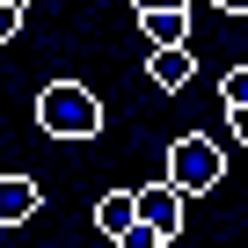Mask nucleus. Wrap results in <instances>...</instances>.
Wrapping results in <instances>:
<instances>
[{"mask_svg": "<svg viewBox=\"0 0 248 248\" xmlns=\"http://www.w3.org/2000/svg\"><path fill=\"white\" fill-rule=\"evenodd\" d=\"M37 124L51 139H95L102 132V102H95V88H80V80H51L44 95H37Z\"/></svg>", "mask_w": 248, "mask_h": 248, "instance_id": "1", "label": "nucleus"}, {"mask_svg": "<svg viewBox=\"0 0 248 248\" xmlns=\"http://www.w3.org/2000/svg\"><path fill=\"white\" fill-rule=\"evenodd\" d=\"M219 175H226V154H219V139H204V132H183V139L168 146V183H175L183 197H204V190H219Z\"/></svg>", "mask_w": 248, "mask_h": 248, "instance_id": "2", "label": "nucleus"}, {"mask_svg": "<svg viewBox=\"0 0 248 248\" xmlns=\"http://www.w3.org/2000/svg\"><path fill=\"white\" fill-rule=\"evenodd\" d=\"M132 212H139L146 226H161L168 241L183 233V190H175L168 175H161V183H146V190H132Z\"/></svg>", "mask_w": 248, "mask_h": 248, "instance_id": "3", "label": "nucleus"}, {"mask_svg": "<svg viewBox=\"0 0 248 248\" xmlns=\"http://www.w3.org/2000/svg\"><path fill=\"white\" fill-rule=\"evenodd\" d=\"M37 204H44V190H37L30 175H0V226H22Z\"/></svg>", "mask_w": 248, "mask_h": 248, "instance_id": "4", "label": "nucleus"}, {"mask_svg": "<svg viewBox=\"0 0 248 248\" xmlns=\"http://www.w3.org/2000/svg\"><path fill=\"white\" fill-rule=\"evenodd\" d=\"M146 73H154L161 88H190V73H197V59H190L183 44H154V51H146Z\"/></svg>", "mask_w": 248, "mask_h": 248, "instance_id": "5", "label": "nucleus"}, {"mask_svg": "<svg viewBox=\"0 0 248 248\" xmlns=\"http://www.w3.org/2000/svg\"><path fill=\"white\" fill-rule=\"evenodd\" d=\"M139 30H146V44H190V8H154V15H139Z\"/></svg>", "mask_w": 248, "mask_h": 248, "instance_id": "6", "label": "nucleus"}, {"mask_svg": "<svg viewBox=\"0 0 248 248\" xmlns=\"http://www.w3.org/2000/svg\"><path fill=\"white\" fill-rule=\"evenodd\" d=\"M132 219H139V212H132V190H109V197L95 204V226H102V233H124Z\"/></svg>", "mask_w": 248, "mask_h": 248, "instance_id": "7", "label": "nucleus"}, {"mask_svg": "<svg viewBox=\"0 0 248 248\" xmlns=\"http://www.w3.org/2000/svg\"><path fill=\"white\" fill-rule=\"evenodd\" d=\"M117 248H168V233L161 226H146V219H132V226H124V233H109Z\"/></svg>", "mask_w": 248, "mask_h": 248, "instance_id": "8", "label": "nucleus"}, {"mask_svg": "<svg viewBox=\"0 0 248 248\" xmlns=\"http://www.w3.org/2000/svg\"><path fill=\"white\" fill-rule=\"evenodd\" d=\"M219 102H248V66H233V73L219 80Z\"/></svg>", "mask_w": 248, "mask_h": 248, "instance_id": "9", "label": "nucleus"}, {"mask_svg": "<svg viewBox=\"0 0 248 248\" xmlns=\"http://www.w3.org/2000/svg\"><path fill=\"white\" fill-rule=\"evenodd\" d=\"M15 30H22V8H15V0H0V44H15Z\"/></svg>", "mask_w": 248, "mask_h": 248, "instance_id": "10", "label": "nucleus"}, {"mask_svg": "<svg viewBox=\"0 0 248 248\" xmlns=\"http://www.w3.org/2000/svg\"><path fill=\"white\" fill-rule=\"evenodd\" d=\"M226 132H233V139L248 146V102H226Z\"/></svg>", "mask_w": 248, "mask_h": 248, "instance_id": "11", "label": "nucleus"}, {"mask_svg": "<svg viewBox=\"0 0 248 248\" xmlns=\"http://www.w3.org/2000/svg\"><path fill=\"white\" fill-rule=\"evenodd\" d=\"M139 15H154V8H190V0H132Z\"/></svg>", "mask_w": 248, "mask_h": 248, "instance_id": "12", "label": "nucleus"}, {"mask_svg": "<svg viewBox=\"0 0 248 248\" xmlns=\"http://www.w3.org/2000/svg\"><path fill=\"white\" fill-rule=\"evenodd\" d=\"M212 8H226V15H248V0H212Z\"/></svg>", "mask_w": 248, "mask_h": 248, "instance_id": "13", "label": "nucleus"}, {"mask_svg": "<svg viewBox=\"0 0 248 248\" xmlns=\"http://www.w3.org/2000/svg\"><path fill=\"white\" fill-rule=\"evenodd\" d=\"M15 8H30V0H15Z\"/></svg>", "mask_w": 248, "mask_h": 248, "instance_id": "14", "label": "nucleus"}]
</instances>
